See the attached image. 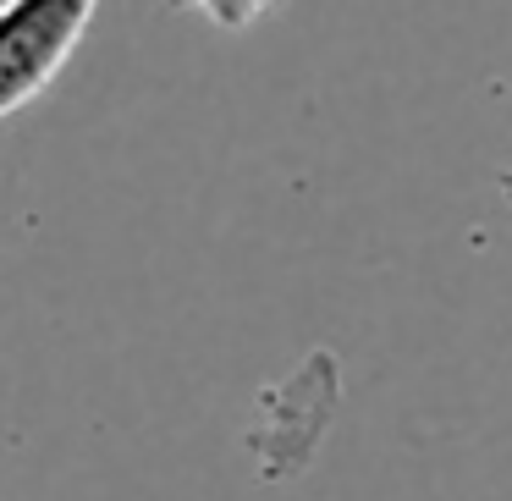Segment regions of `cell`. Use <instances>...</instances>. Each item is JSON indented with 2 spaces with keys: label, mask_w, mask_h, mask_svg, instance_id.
Listing matches in <instances>:
<instances>
[{
  "label": "cell",
  "mask_w": 512,
  "mask_h": 501,
  "mask_svg": "<svg viewBox=\"0 0 512 501\" xmlns=\"http://www.w3.org/2000/svg\"><path fill=\"white\" fill-rule=\"evenodd\" d=\"M89 28L94 0H0V122L67 72Z\"/></svg>",
  "instance_id": "1"
}]
</instances>
